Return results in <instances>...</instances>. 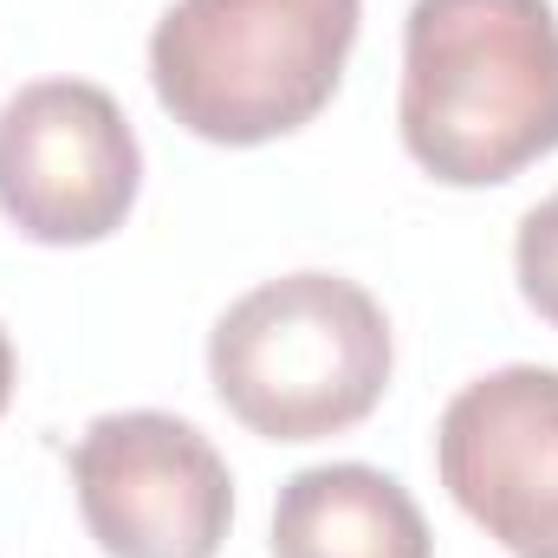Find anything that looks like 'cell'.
<instances>
[{"mask_svg": "<svg viewBox=\"0 0 558 558\" xmlns=\"http://www.w3.org/2000/svg\"><path fill=\"white\" fill-rule=\"evenodd\" d=\"M397 338L384 305L344 274H279L241 292L208 331V384L260 441H325L390 390Z\"/></svg>", "mask_w": 558, "mask_h": 558, "instance_id": "cell-3", "label": "cell"}, {"mask_svg": "<svg viewBox=\"0 0 558 558\" xmlns=\"http://www.w3.org/2000/svg\"><path fill=\"white\" fill-rule=\"evenodd\" d=\"M7 397H13V344L0 331V410H7Z\"/></svg>", "mask_w": 558, "mask_h": 558, "instance_id": "cell-9", "label": "cell"}, {"mask_svg": "<svg viewBox=\"0 0 558 558\" xmlns=\"http://www.w3.org/2000/svg\"><path fill=\"white\" fill-rule=\"evenodd\" d=\"M397 131L422 175L494 189L558 149L553 0H416Z\"/></svg>", "mask_w": 558, "mask_h": 558, "instance_id": "cell-1", "label": "cell"}, {"mask_svg": "<svg viewBox=\"0 0 558 558\" xmlns=\"http://www.w3.org/2000/svg\"><path fill=\"white\" fill-rule=\"evenodd\" d=\"M364 0H175L149 33L156 105L202 143L305 131L344 85Z\"/></svg>", "mask_w": 558, "mask_h": 558, "instance_id": "cell-2", "label": "cell"}, {"mask_svg": "<svg viewBox=\"0 0 558 558\" xmlns=\"http://www.w3.org/2000/svg\"><path fill=\"white\" fill-rule=\"evenodd\" d=\"M143 189L124 105L92 78H39L0 105V215L39 247L111 241Z\"/></svg>", "mask_w": 558, "mask_h": 558, "instance_id": "cell-4", "label": "cell"}, {"mask_svg": "<svg viewBox=\"0 0 558 558\" xmlns=\"http://www.w3.org/2000/svg\"><path fill=\"white\" fill-rule=\"evenodd\" d=\"M85 533L105 558H215L234 526V474L182 416L118 410L72 448Z\"/></svg>", "mask_w": 558, "mask_h": 558, "instance_id": "cell-5", "label": "cell"}, {"mask_svg": "<svg viewBox=\"0 0 558 558\" xmlns=\"http://www.w3.org/2000/svg\"><path fill=\"white\" fill-rule=\"evenodd\" d=\"M435 468L507 558H558V371L507 364L454 390L435 422Z\"/></svg>", "mask_w": 558, "mask_h": 558, "instance_id": "cell-6", "label": "cell"}, {"mask_svg": "<svg viewBox=\"0 0 558 558\" xmlns=\"http://www.w3.org/2000/svg\"><path fill=\"white\" fill-rule=\"evenodd\" d=\"M274 558H435V539L397 474L325 461L279 487Z\"/></svg>", "mask_w": 558, "mask_h": 558, "instance_id": "cell-7", "label": "cell"}, {"mask_svg": "<svg viewBox=\"0 0 558 558\" xmlns=\"http://www.w3.org/2000/svg\"><path fill=\"white\" fill-rule=\"evenodd\" d=\"M513 279H520V299L558 331V195H546L539 208L520 215V234H513Z\"/></svg>", "mask_w": 558, "mask_h": 558, "instance_id": "cell-8", "label": "cell"}]
</instances>
